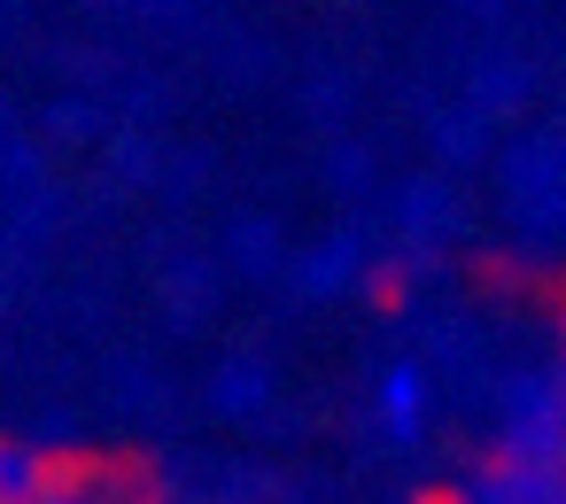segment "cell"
<instances>
[{"mask_svg": "<svg viewBox=\"0 0 566 504\" xmlns=\"http://www.w3.org/2000/svg\"><path fill=\"white\" fill-rule=\"evenodd\" d=\"M272 396H280V372H272L264 349H226V357L210 365V411H218V419L249 427V419L272 411Z\"/></svg>", "mask_w": 566, "mask_h": 504, "instance_id": "cell-7", "label": "cell"}, {"mask_svg": "<svg viewBox=\"0 0 566 504\" xmlns=\"http://www.w3.org/2000/svg\"><path fill=\"white\" fill-rule=\"evenodd\" d=\"M527 94H535V71H527L520 48H504V40L473 48V63H465V109H481V117L496 125V117H512Z\"/></svg>", "mask_w": 566, "mask_h": 504, "instance_id": "cell-8", "label": "cell"}, {"mask_svg": "<svg viewBox=\"0 0 566 504\" xmlns=\"http://www.w3.org/2000/svg\"><path fill=\"white\" fill-rule=\"evenodd\" d=\"M388 218H396V249L434 264V256L465 233V195H458V179H450V171H411V179H396Z\"/></svg>", "mask_w": 566, "mask_h": 504, "instance_id": "cell-2", "label": "cell"}, {"mask_svg": "<svg viewBox=\"0 0 566 504\" xmlns=\"http://www.w3.org/2000/svg\"><path fill=\"white\" fill-rule=\"evenodd\" d=\"M427 272H434L427 256H403V249H388V256H373V272H365V295L396 311V303L411 295V280H427Z\"/></svg>", "mask_w": 566, "mask_h": 504, "instance_id": "cell-14", "label": "cell"}, {"mask_svg": "<svg viewBox=\"0 0 566 504\" xmlns=\"http://www.w3.org/2000/svg\"><path fill=\"white\" fill-rule=\"evenodd\" d=\"M109 156H117V179H133V187L156 179V140H148V133H117Z\"/></svg>", "mask_w": 566, "mask_h": 504, "instance_id": "cell-18", "label": "cell"}, {"mask_svg": "<svg viewBox=\"0 0 566 504\" xmlns=\"http://www.w3.org/2000/svg\"><path fill=\"white\" fill-rule=\"evenodd\" d=\"M442 504H566V465H520V458H481Z\"/></svg>", "mask_w": 566, "mask_h": 504, "instance_id": "cell-5", "label": "cell"}, {"mask_svg": "<svg viewBox=\"0 0 566 504\" xmlns=\"http://www.w3.org/2000/svg\"><path fill=\"white\" fill-rule=\"evenodd\" d=\"M24 442L55 458V450H86V427H78V411H48V419H40V427H32Z\"/></svg>", "mask_w": 566, "mask_h": 504, "instance_id": "cell-19", "label": "cell"}, {"mask_svg": "<svg viewBox=\"0 0 566 504\" xmlns=\"http://www.w3.org/2000/svg\"><path fill=\"white\" fill-rule=\"evenodd\" d=\"M512 233H520L527 256H558L566 249V187L543 195V202H527V210H512Z\"/></svg>", "mask_w": 566, "mask_h": 504, "instance_id": "cell-13", "label": "cell"}, {"mask_svg": "<svg viewBox=\"0 0 566 504\" xmlns=\"http://www.w3.org/2000/svg\"><path fill=\"white\" fill-rule=\"evenodd\" d=\"M148 504H179V496H148Z\"/></svg>", "mask_w": 566, "mask_h": 504, "instance_id": "cell-25", "label": "cell"}, {"mask_svg": "<svg viewBox=\"0 0 566 504\" xmlns=\"http://www.w3.org/2000/svg\"><path fill=\"white\" fill-rule=\"evenodd\" d=\"M164 318H171L179 334H195V326L218 318V264H210V256H179V264L164 272Z\"/></svg>", "mask_w": 566, "mask_h": 504, "instance_id": "cell-11", "label": "cell"}, {"mask_svg": "<svg viewBox=\"0 0 566 504\" xmlns=\"http://www.w3.org/2000/svg\"><path fill=\"white\" fill-rule=\"evenodd\" d=\"M326 187H334V195H365V187H373V156H365L357 140H342V148L326 156Z\"/></svg>", "mask_w": 566, "mask_h": 504, "instance_id": "cell-17", "label": "cell"}, {"mask_svg": "<svg viewBox=\"0 0 566 504\" xmlns=\"http://www.w3.org/2000/svg\"><path fill=\"white\" fill-rule=\"evenodd\" d=\"M226 264H233L241 280H272V272H287V264H295V249H287L280 218H264V210H241V218L226 225Z\"/></svg>", "mask_w": 566, "mask_h": 504, "instance_id": "cell-9", "label": "cell"}, {"mask_svg": "<svg viewBox=\"0 0 566 504\" xmlns=\"http://www.w3.org/2000/svg\"><path fill=\"white\" fill-rule=\"evenodd\" d=\"M9 133H17V117H9V102H0V140H9Z\"/></svg>", "mask_w": 566, "mask_h": 504, "instance_id": "cell-23", "label": "cell"}, {"mask_svg": "<svg viewBox=\"0 0 566 504\" xmlns=\"http://www.w3.org/2000/svg\"><path fill=\"white\" fill-rule=\"evenodd\" d=\"M551 342H558V349H551V365L566 372V303H558V318H551Z\"/></svg>", "mask_w": 566, "mask_h": 504, "instance_id": "cell-22", "label": "cell"}, {"mask_svg": "<svg viewBox=\"0 0 566 504\" xmlns=\"http://www.w3.org/2000/svg\"><path fill=\"white\" fill-rule=\"evenodd\" d=\"M496 458H520V465H566V403H558L551 365L504 372V380H496Z\"/></svg>", "mask_w": 566, "mask_h": 504, "instance_id": "cell-1", "label": "cell"}, {"mask_svg": "<svg viewBox=\"0 0 566 504\" xmlns=\"http://www.w3.org/2000/svg\"><path fill=\"white\" fill-rule=\"evenodd\" d=\"M496 187H504V202H512V210H527V202L558 195V187H566V133H558V125H535V133L504 140Z\"/></svg>", "mask_w": 566, "mask_h": 504, "instance_id": "cell-6", "label": "cell"}, {"mask_svg": "<svg viewBox=\"0 0 566 504\" xmlns=\"http://www.w3.org/2000/svg\"><path fill=\"white\" fill-rule=\"evenodd\" d=\"M365 411H373V434H380V442L411 450V442L427 434V411H434V380H427V365H419V357H396V365H380V372H373V396H365Z\"/></svg>", "mask_w": 566, "mask_h": 504, "instance_id": "cell-4", "label": "cell"}, {"mask_svg": "<svg viewBox=\"0 0 566 504\" xmlns=\"http://www.w3.org/2000/svg\"><path fill=\"white\" fill-rule=\"evenodd\" d=\"M419 133H427V148H434V171H458V164H481V156H489V117L465 109V102L427 109Z\"/></svg>", "mask_w": 566, "mask_h": 504, "instance_id": "cell-10", "label": "cell"}, {"mask_svg": "<svg viewBox=\"0 0 566 504\" xmlns=\"http://www.w3.org/2000/svg\"><path fill=\"white\" fill-rule=\"evenodd\" d=\"M551 380H558V403H566V372H558V365H551Z\"/></svg>", "mask_w": 566, "mask_h": 504, "instance_id": "cell-24", "label": "cell"}, {"mask_svg": "<svg viewBox=\"0 0 566 504\" xmlns=\"http://www.w3.org/2000/svg\"><path fill=\"white\" fill-rule=\"evenodd\" d=\"M342 78H311V117H342Z\"/></svg>", "mask_w": 566, "mask_h": 504, "instance_id": "cell-20", "label": "cell"}, {"mask_svg": "<svg viewBox=\"0 0 566 504\" xmlns=\"http://www.w3.org/2000/svg\"><path fill=\"white\" fill-rule=\"evenodd\" d=\"M365 272H373V241H365L357 225L318 233V241H311V249H295V264H287V280H295V295H303V303L365 295Z\"/></svg>", "mask_w": 566, "mask_h": 504, "instance_id": "cell-3", "label": "cell"}, {"mask_svg": "<svg viewBox=\"0 0 566 504\" xmlns=\"http://www.w3.org/2000/svg\"><path fill=\"white\" fill-rule=\"evenodd\" d=\"M109 489H117L109 465H55V481H48L40 504H109Z\"/></svg>", "mask_w": 566, "mask_h": 504, "instance_id": "cell-15", "label": "cell"}, {"mask_svg": "<svg viewBox=\"0 0 566 504\" xmlns=\"http://www.w3.org/2000/svg\"><path fill=\"white\" fill-rule=\"evenodd\" d=\"M109 504H148V489H140V481H125V473H117V489H109Z\"/></svg>", "mask_w": 566, "mask_h": 504, "instance_id": "cell-21", "label": "cell"}, {"mask_svg": "<svg viewBox=\"0 0 566 504\" xmlns=\"http://www.w3.org/2000/svg\"><path fill=\"white\" fill-rule=\"evenodd\" d=\"M48 140H71V148H78V140H102V109H94L86 94H63V102L48 109Z\"/></svg>", "mask_w": 566, "mask_h": 504, "instance_id": "cell-16", "label": "cell"}, {"mask_svg": "<svg viewBox=\"0 0 566 504\" xmlns=\"http://www.w3.org/2000/svg\"><path fill=\"white\" fill-rule=\"evenodd\" d=\"M55 481V458L32 450L24 434H0V504H40Z\"/></svg>", "mask_w": 566, "mask_h": 504, "instance_id": "cell-12", "label": "cell"}]
</instances>
